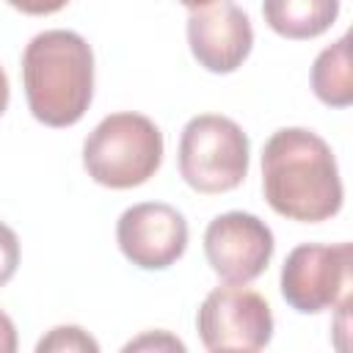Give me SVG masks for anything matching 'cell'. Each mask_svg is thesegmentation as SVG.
Wrapping results in <instances>:
<instances>
[{"mask_svg":"<svg viewBox=\"0 0 353 353\" xmlns=\"http://www.w3.org/2000/svg\"><path fill=\"white\" fill-rule=\"evenodd\" d=\"M262 193L273 212L320 223L342 210V179L331 146L306 127L276 130L262 146Z\"/></svg>","mask_w":353,"mask_h":353,"instance_id":"cell-1","label":"cell"},{"mask_svg":"<svg viewBox=\"0 0 353 353\" xmlns=\"http://www.w3.org/2000/svg\"><path fill=\"white\" fill-rule=\"evenodd\" d=\"M25 99L47 127L77 124L94 97V52L74 30H44L22 52Z\"/></svg>","mask_w":353,"mask_h":353,"instance_id":"cell-2","label":"cell"},{"mask_svg":"<svg viewBox=\"0 0 353 353\" xmlns=\"http://www.w3.org/2000/svg\"><path fill=\"white\" fill-rule=\"evenodd\" d=\"M160 163L163 132L143 113H110L88 132L83 143V165L102 188H138L154 176Z\"/></svg>","mask_w":353,"mask_h":353,"instance_id":"cell-3","label":"cell"},{"mask_svg":"<svg viewBox=\"0 0 353 353\" xmlns=\"http://www.w3.org/2000/svg\"><path fill=\"white\" fill-rule=\"evenodd\" d=\"M179 174L196 193L234 190L248 174V135L218 113L193 116L179 135Z\"/></svg>","mask_w":353,"mask_h":353,"instance_id":"cell-4","label":"cell"},{"mask_svg":"<svg viewBox=\"0 0 353 353\" xmlns=\"http://www.w3.org/2000/svg\"><path fill=\"white\" fill-rule=\"evenodd\" d=\"M196 328L207 350H262L273 336V314L256 290L226 284L201 301Z\"/></svg>","mask_w":353,"mask_h":353,"instance_id":"cell-5","label":"cell"},{"mask_svg":"<svg viewBox=\"0 0 353 353\" xmlns=\"http://www.w3.org/2000/svg\"><path fill=\"white\" fill-rule=\"evenodd\" d=\"M350 295V243L295 245L281 268V298L301 314H317Z\"/></svg>","mask_w":353,"mask_h":353,"instance_id":"cell-6","label":"cell"},{"mask_svg":"<svg viewBox=\"0 0 353 353\" xmlns=\"http://www.w3.org/2000/svg\"><path fill=\"white\" fill-rule=\"evenodd\" d=\"M273 232L251 212H223L210 221L204 232V256L210 268L229 284H248L259 279L273 259Z\"/></svg>","mask_w":353,"mask_h":353,"instance_id":"cell-7","label":"cell"},{"mask_svg":"<svg viewBox=\"0 0 353 353\" xmlns=\"http://www.w3.org/2000/svg\"><path fill=\"white\" fill-rule=\"evenodd\" d=\"M121 254L141 270H165L188 248L185 215L163 201L132 204L116 223Z\"/></svg>","mask_w":353,"mask_h":353,"instance_id":"cell-8","label":"cell"},{"mask_svg":"<svg viewBox=\"0 0 353 353\" xmlns=\"http://www.w3.org/2000/svg\"><path fill=\"white\" fill-rule=\"evenodd\" d=\"M188 44L199 66L212 74H229L248 58L254 47V28L237 3L218 0L190 11Z\"/></svg>","mask_w":353,"mask_h":353,"instance_id":"cell-9","label":"cell"},{"mask_svg":"<svg viewBox=\"0 0 353 353\" xmlns=\"http://www.w3.org/2000/svg\"><path fill=\"white\" fill-rule=\"evenodd\" d=\"M339 14V0H262L268 28L284 39L306 41L323 36Z\"/></svg>","mask_w":353,"mask_h":353,"instance_id":"cell-10","label":"cell"},{"mask_svg":"<svg viewBox=\"0 0 353 353\" xmlns=\"http://www.w3.org/2000/svg\"><path fill=\"white\" fill-rule=\"evenodd\" d=\"M312 91L328 108H347L353 102L350 77V39L342 36L328 44L312 63Z\"/></svg>","mask_w":353,"mask_h":353,"instance_id":"cell-11","label":"cell"},{"mask_svg":"<svg viewBox=\"0 0 353 353\" xmlns=\"http://www.w3.org/2000/svg\"><path fill=\"white\" fill-rule=\"evenodd\" d=\"M99 342L88 336L80 325H58L39 339L36 353H97Z\"/></svg>","mask_w":353,"mask_h":353,"instance_id":"cell-12","label":"cell"},{"mask_svg":"<svg viewBox=\"0 0 353 353\" xmlns=\"http://www.w3.org/2000/svg\"><path fill=\"white\" fill-rule=\"evenodd\" d=\"M19 268V237L11 226L0 221V287L14 279Z\"/></svg>","mask_w":353,"mask_h":353,"instance_id":"cell-13","label":"cell"},{"mask_svg":"<svg viewBox=\"0 0 353 353\" xmlns=\"http://www.w3.org/2000/svg\"><path fill=\"white\" fill-rule=\"evenodd\" d=\"M185 350V345L176 339V336H171L168 331H149V334H143V336H138V339H132V342H127L124 345V350Z\"/></svg>","mask_w":353,"mask_h":353,"instance_id":"cell-14","label":"cell"},{"mask_svg":"<svg viewBox=\"0 0 353 353\" xmlns=\"http://www.w3.org/2000/svg\"><path fill=\"white\" fill-rule=\"evenodd\" d=\"M11 8L30 14V17H47V14H58L61 8L69 6V0H6Z\"/></svg>","mask_w":353,"mask_h":353,"instance_id":"cell-15","label":"cell"},{"mask_svg":"<svg viewBox=\"0 0 353 353\" xmlns=\"http://www.w3.org/2000/svg\"><path fill=\"white\" fill-rule=\"evenodd\" d=\"M17 350V328L6 312H0V353H14Z\"/></svg>","mask_w":353,"mask_h":353,"instance_id":"cell-16","label":"cell"},{"mask_svg":"<svg viewBox=\"0 0 353 353\" xmlns=\"http://www.w3.org/2000/svg\"><path fill=\"white\" fill-rule=\"evenodd\" d=\"M8 77H6V72H3V66H0V116L6 113V108H8Z\"/></svg>","mask_w":353,"mask_h":353,"instance_id":"cell-17","label":"cell"},{"mask_svg":"<svg viewBox=\"0 0 353 353\" xmlns=\"http://www.w3.org/2000/svg\"><path fill=\"white\" fill-rule=\"evenodd\" d=\"M179 3L193 11V8H201V6H210V3H218V0H179Z\"/></svg>","mask_w":353,"mask_h":353,"instance_id":"cell-18","label":"cell"}]
</instances>
